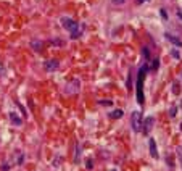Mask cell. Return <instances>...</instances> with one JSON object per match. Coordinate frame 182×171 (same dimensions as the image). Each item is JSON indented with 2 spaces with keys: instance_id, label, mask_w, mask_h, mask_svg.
<instances>
[{
  "instance_id": "obj_16",
  "label": "cell",
  "mask_w": 182,
  "mask_h": 171,
  "mask_svg": "<svg viewBox=\"0 0 182 171\" xmlns=\"http://www.w3.org/2000/svg\"><path fill=\"white\" fill-rule=\"evenodd\" d=\"M126 0H113V5H124Z\"/></svg>"
},
{
  "instance_id": "obj_15",
  "label": "cell",
  "mask_w": 182,
  "mask_h": 171,
  "mask_svg": "<svg viewBox=\"0 0 182 171\" xmlns=\"http://www.w3.org/2000/svg\"><path fill=\"white\" fill-rule=\"evenodd\" d=\"M85 166H87V170H92V168H94V163H92V160H87V161H85Z\"/></svg>"
},
{
  "instance_id": "obj_22",
  "label": "cell",
  "mask_w": 182,
  "mask_h": 171,
  "mask_svg": "<svg viewBox=\"0 0 182 171\" xmlns=\"http://www.w3.org/2000/svg\"><path fill=\"white\" fill-rule=\"evenodd\" d=\"M139 2H140V3H142V2H148V0H139Z\"/></svg>"
},
{
  "instance_id": "obj_14",
  "label": "cell",
  "mask_w": 182,
  "mask_h": 171,
  "mask_svg": "<svg viewBox=\"0 0 182 171\" xmlns=\"http://www.w3.org/2000/svg\"><path fill=\"white\" fill-rule=\"evenodd\" d=\"M160 13H161V18H163V20H168V13H166V10H164V8H161V10H160Z\"/></svg>"
},
{
  "instance_id": "obj_3",
  "label": "cell",
  "mask_w": 182,
  "mask_h": 171,
  "mask_svg": "<svg viewBox=\"0 0 182 171\" xmlns=\"http://www.w3.org/2000/svg\"><path fill=\"white\" fill-rule=\"evenodd\" d=\"M142 115H140V111H132V115H131V128L134 129V132H140L142 131Z\"/></svg>"
},
{
  "instance_id": "obj_5",
  "label": "cell",
  "mask_w": 182,
  "mask_h": 171,
  "mask_svg": "<svg viewBox=\"0 0 182 171\" xmlns=\"http://www.w3.org/2000/svg\"><path fill=\"white\" fill-rule=\"evenodd\" d=\"M79 87H81V82H79V79H73L68 85H66V87H64V92L71 95V94H76V92L79 91Z\"/></svg>"
},
{
  "instance_id": "obj_11",
  "label": "cell",
  "mask_w": 182,
  "mask_h": 171,
  "mask_svg": "<svg viewBox=\"0 0 182 171\" xmlns=\"http://www.w3.org/2000/svg\"><path fill=\"white\" fill-rule=\"evenodd\" d=\"M176 153H177V158H179V163H181V166H182V147L181 145L176 149Z\"/></svg>"
},
{
  "instance_id": "obj_8",
  "label": "cell",
  "mask_w": 182,
  "mask_h": 171,
  "mask_svg": "<svg viewBox=\"0 0 182 171\" xmlns=\"http://www.w3.org/2000/svg\"><path fill=\"white\" fill-rule=\"evenodd\" d=\"M164 37H166V39L169 40V42H172V44H174L176 47H182V40H179V39L176 37V36H171L169 32H166V34H164Z\"/></svg>"
},
{
  "instance_id": "obj_4",
  "label": "cell",
  "mask_w": 182,
  "mask_h": 171,
  "mask_svg": "<svg viewBox=\"0 0 182 171\" xmlns=\"http://www.w3.org/2000/svg\"><path fill=\"white\" fill-rule=\"evenodd\" d=\"M153 124H155V118L153 116H147L142 123V131L143 134H150V131L153 129Z\"/></svg>"
},
{
  "instance_id": "obj_19",
  "label": "cell",
  "mask_w": 182,
  "mask_h": 171,
  "mask_svg": "<svg viewBox=\"0 0 182 171\" xmlns=\"http://www.w3.org/2000/svg\"><path fill=\"white\" fill-rule=\"evenodd\" d=\"M78 155H79V145H76V157H74V163H78Z\"/></svg>"
},
{
  "instance_id": "obj_20",
  "label": "cell",
  "mask_w": 182,
  "mask_h": 171,
  "mask_svg": "<svg viewBox=\"0 0 182 171\" xmlns=\"http://www.w3.org/2000/svg\"><path fill=\"white\" fill-rule=\"evenodd\" d=\"M172 57H174V58H179V53H177V50H176V49H172Z\"/></svg>"
},
{
  "instance_id": "obj_2",
  "label": "cell",
  "mask_w": 182,
  "mask_h": 171,
  "mask_svg": "<svg viewBox=\"0 0 182 171\" xmlns=\"http://www.w3.org/2000/svg\"><path fill=\"white\" fill-rule=\"evenodd\" d=\"M145 73H147V65L139 70V76H137L135 94H137V103L139 105H143V102H145V97H143V78H145Z\"/></svg>"
},
{
  "instance_id": "obj_10",
  "label": "cell",
  "mask_w": 182,
  "mask_h": 171,
  "mask_svg": "<svg viewBox=\"0 0 182 171\" xmlns=\"http://www.w3.org/2000/svg\"><path fill=\"white\" fill-rule=\"evenodd\" d=\"M123 115H124L123 110H114V111H111V113H110V116H111L113 120H119V118H123Z\"/></svg>"
},
{
  "instance_id": "obj_18",
  "label": "cell",
  "mask_w": 182,
  "mask_h": 171,
  "mask_svg": "<svg viewBox=\"0 0 182 171\" xmlns=\"http://www.w3.org/2000/svg\"><path fill=\"white\" fill-rule=\"evenodd\" d=\"M176 111H177V108H176V107H172V108H171V111H169V115H171V118H174V116H176Z\"/></svg>"
},
{
  "instance_id": "obj_9",
  "label": "cell",
  "mask_w": 182,
  "mask_h": 171,
  "mask_svg": "<svg viewBox=\"0 0 182 171\" xmlns=\"http://www.w3.org/2000/svg\"><path fill=\"white\" fill-rule=\"evenodd\" d=\"M10 120H11V123H13V124H16V126H21V124H23V120H21V118H18V115H16V113H10Z\"/></svg>"
},
{
  "instance_id": "obj_7",
  "label": "cell",
  "mask_w": 182,
  "mask_h": 171,
  "mask_svg": "<svg viewBox=\"0 0 182 171\" xmlns=\"http://www.w3.org/2000/svg\"><path fill=\"white\" fill-rule=\"evenodd\" d=\"M44 68L47 71H55L58 68V60H47L44 63Z\"/></svg>"
},
{
  "instance_id": "obj_13",
  "label": "cell",
  "mask_w": 182,
  "mask_h": 171,
  "mask_svg": "<svg viewBox=\"0 0 182 171\" xmlns=\"http://www.w3.org/2000/svg\"><path fill=\"white\" fill-rule=\"evenodd\" d=\"M172 89H174V91H172V92H174L176 95H177V94H179V92H181V91H179V84H177V82H174V84H172Z\"/></svg>"
},
{
  "instance_id": "obj_17",
  "label": "cell",
  "mask_w": 182,
  "mask_h": 171,
  "mask_svg": "<svg viewBox=\"0 0 182 171\" xmlns=\"http://www.w3.org/2000/svg\"><path fill=\"white\" fill-rule=\"evenodd\" d=\"M158 65H160V61H158V58H156V60H153V65H152V70H158Z\"/></svg>"
},
{
  "instance_id": "obj_12",
  "label": "cell",
  "mask_w": 182,
  "mask_h": 171,
  "mask_svg": "<svg viewBox=\"0 0 182 171\" xmlns=\"http://www.w3.org/2000/svg\"><path fill=\"white\" fill-rule=\"evenodd\" d=\"M99 103H100L102 107H110V105H113V102H111V100H100Z\"/></svg>"
},
{
  "instance_id": "obj_6",
  "label": "cell",
  "mask_w": 182,
  "mask_h": 171,
  "mask_svg": "<svg viewBox=\"0 0 182 171\" xmlns=\"http://www.w3.org/2000/svg\"><path fill=\"white\" fill-rule=\"evenodd\" d=\"M148 147H150V155L153 158H158V149H156V141L150 137V141H148Z\"/></svg>"
},
{
  "instance_id": "obj_21",
  "label": "cell",
  "mask_w": 182,
  "mask_h": 171,
  "mask_svg": "<svg viewBox=\"0 0 182 171\" xmlns=\"http://www.w3.org/2000/svg\"><path fill=\"white\" fill-rule=\"evenodd\" d=\"M177 16H179V18L182 20V11H177Z\"/></svg>"
},
{
  "instance_id": "obj_1",
  "label": "cell",
  "mask_w": 182,
  "mask_h": 171,
  "mask_svg": "<svg viewBox=\"0 0 182 171\" xmlns=\"http://www.w3.org/2000/svg\"><path fill=\"white\" fill-rule=\"evenodd\" d=\"M60 23H61V26H63L64 29L71 32V39H78L79 36L82 34V28L74 20L68 18V16H61V18H60Z\"/></svg>"
}]
</instances>
